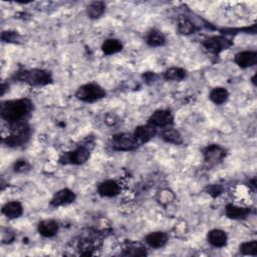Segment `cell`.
I'll return each instance as SVG.
<instances>
[{
    "label": "cell",
    "mask_w": 257,
    "mask_h": 257,
    "mask_svg": "<svg viewBox=\"0 0 257 257\" xmlns=\"http://www.w3.org/2000/svg\"><path fill=\"white\" fill-rule=\"evenodd\" d=\"M33 110V102L28 98L5 100L0 105L1 118L10 123L26 120Z\"/></svg>",
    "instance_id": "1"
},
{
    "label": "cell",
    "mask_w": 257,
    "mask_h": 257,
    "mask_svg": "<svg viewBox=\"0 0 257 257\" xmlns=\"http://www.w3.org/2000/svg\"><path fill=\"white\" fill-rule=\"evenodd\" d=\"M14 78L31 86H44L53 81L52 74L48 70L40 68L19 70L14 74Z\"/></svg>",
    "instance_id": "2"
},
{
    "label": "cell",
    "mask_w": 257,
    "mask_h": 257,
    "mask_svg": "<svg viewBox=\"0 0 257 257\" xmlns=\"http://www.w3.org/2000/svg\"><path fill=\"white\" fill-rule=\"evenodd\" d=\"M105 95L104 88L95 82L85 83L79 86L75 92L76 98L84 102H94L105 97Z\"/></svg>",
    "instance_id": "3"
},
{
    "label": "cell",
    "mask_w": 257,
    "mask_h": 257,
    "mask_svg": "<svg viewBox=\"0 0 257 257\" xmlns=\"http://www.w3.org/2000/svg\"><path fill=\"white\" fill-rule=\"evenodd\" d=\"M141 144L135 138L134 134H116L113 135L109 141V146L112 150L117 152H128L136 150Z\"/></svg>",
    "instance_id": "4"
},
{
    "label": "cell",
    "mask_w": 257,
    "mask_h": 257,
    "mask_svg": "<svg viewBox=\"0 0 257 257\" xmlns=\"http://www.w3.org/2000/svg\"><path fill=\"white\" fill-rule=\"evenodd\" d=\"M89 157V149L81 146L73 151L63 153L59 157V163L62 165H82L88 161Z\"/></svg>",
    "instance_id": "5"
},
{
    "label": "cell",
    "mask_w": 257,
    "mask_h": 257,
    "mask_svg": "<svg viewBox=\"0 0 257 257\" xmlns=\"http://www.w3.org/2000/svg\"><path fill=\"white\" fill-rule=\"evenodd\" d=\"M204 47L211 53L218 54L232 45V41L225 36H212L204 40Z\"/></svg>",
    "instance_id": "6"
},
{
    "label": "cell",
    "mask_w": 257,
    "mask_h": 257,
    "mask_svg": "<svg viewBox=\"0 0 257 257\" xmlns=\"http://www.w3.org/2000/svg\"><path fill=\"white\" fill-rule=\"evenodd\" d=\"M174 122V115L169 109H158L149 117L148 123L156 127H168Z\"/></svg>",
    "instance_id": "7"
},
{
    "label": "cell",
    "mask_w": 257,
    "mask_h": 257,
    "mask_svg": "<svg viewBox=\"0 0 257 257\" xmlns=\"http://www.w3.org/2000/svg\"><path fill=\"white\" fill-rule=\"evenodd\" d=\"M76 199V195L75 193L67 188L61 189L59 191H57L56 193H54V195L52 196L51 200H50V205L54 208L60 207V206H65L68 204H71L75 201Z\"/></svg>",
    "instance_id": "8"
},
{
    "label": "cell",
    "mask_w": 257,
    "mask_h": 257,
    "mask_svg": "<svg viewBox=\"0 0 257 257\" xmlns=\"http://www.w3.org/2000/svg\"><path fill=\"white\" fill-rule=\"evenodd\" d=\"M234 62L241 68H248L257 63V52L252 50H244L235 54Z\"/></svg>",
    "instance_id": "9"
},
{
    "label": "cell",
    "mask_w": 257,
    "mask_h": 257,
    "mask_svg": "<svg viewBox=\"0 0 257 257\" xmlns=\"http://www.w3.org/2000/svg\"><path fill=\"white\" fill-rule=\"evenodd\" d=\"M157 134H158L157 127L152 125V124H150V123L142 124V125L137 126L135 128V132H134L135 138L138 140V142L141 145L151 141L153 138L156 137Z\"/></svg>",
    "instance_id": "10"
},
{
    "label": "cell",
    "mask_w": 257,
    "mask_h": 257,
    "mask_svg": "<svg viewBox=\"0 0 257 257\" xmlns=\"http://www.w3.org/2000/svg\"><path fill=\"white\" fill-rule=\"evenodd\" d=\"M97 193L101 197L111 198L120 193V185L114 180H105L98 184Z\"/></svg>",
    "instance_id": "11"
},
{
    "label": "cell",
    "mask_w": 257,
    "mask_h": 257,
    "mask_svg": "<svg viewBox=\"0 0 257 257\" xmlns=\"http://www.w3.org/2000/svg\"><path fill=\"white\" fill-rule=\"evenodd\" d=\"M203 155L207 163L217 164L224 159L226 152L223 148H221L218 145H210L204 149Z\"/></svg>",
    "instance_id": "12"
},
{
    "label": "cell",
    "mask_w": 257,
    "mask_h": 257,
    "mask_svg": "<svg viewBox=\"0 0 257 257\" xmlns=\"http://www.w3.org/2000/svg\"><path fill=\"white\" fill-rule=\"evenodd\" d=\"M59 225L55 220L52 219H45L38 223L37 231L38 233L46 238L53 237L58 232Z\"/></svg>",
    "instance_id": "13"
},
{
    "label": "cell",
    "mask_w": 257,
    "mask_h": 257,
    "mask_svg": "<svg viewBox=\"0 0 257 257\" xmlns=\"http://www.w3.org/2000/svg\"><path fill=\"white\" fill-rule=\"evenodd\" d=\"M207 241L210 245L216 248H222L228 243V236L221 229H213L207 234Z\"/></svg>",
    "instance_id": "14"
},
{
    "label": "cell",
    "mask_w": 257,
    "mask_h": 257,
    "mask_svg": "<svg viewBox=\"0 0 257 257\" xmlns=\"http://www.w3.org/2000/svg\"><path fill=\"white\" fill-rule=\"evenodd\" d=\"M168 240V234L163 231L151 232L145 237V242L152 248H162L167 244Z\"/></svg>",
    "instance_id": "15"
},
{
    "label": "cell",
    "mask_w": 257,
    "mask_h": 257,
    "mask_svg": "<svg viewBox=\"0 0 257 257\" xmlns=\"http://www.w3.org/2000/svg\"><path fill=\"white\" fill-rule=\"evenodd\" d=\"M1 212L8 219H16L23 214V206L18 201H10L3 205Z\"/></svg>",
    "instance_id": "16"
},
{
    "label": "cell",
    "mask_w": 257,
    "mask_h": 257,
    "mask_svg": "<svg viewBox=\"0 0 257 257\" xmlns=\"http://www.w3.org/2000/svg\"><path fill=\"white\" fill-rule=\"evenodd\" d=\"M225 214L229 219L241 220L248 217L250 214V209L246 207H240L234 204H227L225 208Z\"/></svg>",
    "instance_id": "17"
},
{
    "label": "cell",
    "mask_w": 257,
    "mask_h": 257,
    "mask_svg": "<svg viewBox=\"0 0 257 257\" xmlns=\"http://www.w3.org/2000/svg\"><path fill=\"white\" fill-rule=\"evenodd\" d=\"M146 42L152 47L163 46L166 43V36L158 29H151L146 35Z\"/></svg>",
    "instance_id": "18"
},
{
    "label": "cell",
    "mask_w": 257,
    "mask_h": 257,
    "mask_svg": "<svg viewBox=\"0 0 257 257\" xmlns=\"http://www.w3.org/2000/svg\"><path fill=\"white\" fill-rule=\"evenodd\" d=\"M160 136L166 143H170V144H174V145H180L183 143V138H182V135L180 134V132L173 127H170V126L165 127L161 132Z\"/></svg>",
    "instance_id": "19"
},
{
    "label": "cell",
    "mask_w": 257,
    "mask_h": 257,
    "mask_svg": "<svg viewBox=\"0 0 257 257\" xmlns=\"http://www.w3.org/2000/svg\"><path fill=\"white\" fill-rule=\"evenodd\" d=\"M122 49V43L116 38L105 39L101 44V50L105 55H111L119 52Z\"/></svg>",
    "instance_id": "20"
},
{
    "label": "cell",
    "mask_w": 257,
    "mask_h": 257,
    "mask_svg": "<svg viewBox=\"0 0 257 257\" xmlns=\"http://www.w3.org/2000/svg\"><path fill=\"white\" fill-rule=\"evenodd\" d=\"M228 97H229L228 90L221 86L214 87L209 93L210 100L215 104H223L224 102L227 101Z\"/></svg>",
    "instance_id": "21"
},
{
    "label": "cell",
    "mask_w": 257,
    "mask_h": 257,
    "mask_svg": "<svg viewBox=\"0 0 257 257\" xmlns=\"http://www.w3.org/2000/svg\"><path fill=\"white\" fill-rule=\"evenodd\" d=\"M187 76V71L181 67H170L164 72V78L170 81H181Z\"/></svg>",
    "instance_id": "22"
},
{
    "label": "cell",
    "mask_w": 257,
    "mask_h": 257,
    "mask_svg": "<svg viewBox=\"0 0 257 257\" xmlns=\"http://www.w3.org/2000/svg\"><path fill=\"white\" fill-rule=\"evenodd\" d=\"M105 11V4L101 1H94L91 2L87 8H86V13L87 16L90 19H97L99 18Z\"/></svg>",
    "instance_id": "23"
},
{
    "label": "cell",
    "mask_w": 257,
    "mask_h": 257,
    "mask_svg": "<svg viewBox=\"0 0 257 257\" xmlns=\"http://www.w3.org/2000/svg\"><path fill=\"white\" fill-rule=\"evenodd\" d=\"M195 29H196V27H195L194 23L191 20H189L188 18L182 16L178 19V30L181 34L190 35L195 32Z\"/></svg>",
    "instance_id": "24"
},
{
    "label": "cell",
    "mask_w": 257,
    "mask_h": 257,
    "mask_svg": "<svg viewBox=\"0 0 257 257\" xmlns=\"http://www.w3.org/2000/svg\"><path fill=\"white\" fill-rule=\"evenodd\" d=\"M240 253L243 255H250V256H256L257 255V241L251 240L246 241L240 244L239 246Z\"/></svg>",
    "instance_id": "25"
},
{
    "label": "cell",
    "mask_w": 257,
    "mask_h": 257,
    "mask_svg": "<svg viewBox=\"0 0 257 257\" xmlns=\"http://www.w3.org/2000/svg\"><path fill=\"white\" fill-rule=\"evenodd\" d=\"M122 255L125 256H144L147 255V252L144 247L141 246H128L124 249V252Z\"/></svg>",
    "instance_id": "26"
},
{
    "label": "cell",
    "mask_w": 257,
    "mask_h": 257,
    "mask_svg": "<svg viewBox=\"0 0 257 257\" xmlns=\"http://www.w3.org/2000/svg\"><path fill=\"white\" fill-rule=\"evenodd\" d=\"M30 168L28 162L26 160H18L15 162L14 164V171L17 172V173H24L26 171H28Z\"/></svg>",
    "instance_id": "27"
},
{
    "label": "cell",
    "mask_w": 257,
    "mask_h": 257,
    "mask_svg": "<svg viewBox=\"0 0 257 257\" xmlns=\"http://www.w3.org/2000/svg\"><path fill=\"white\" fill-rule=\"evenodd\" d=\"M2 40L6 42H16L19 39V34L16 31H3Z\"/></svg>",
    "instance_id": "28"
},
{
    "label": "cell",
    "mask_w": 257,
    "mask_h": 257,
    "mask_svg": "<svg viewBox=\"0 0 257 257\" xmlns=\"http://www.w3.org/2000/svg\"><path fill=\"white\" fill-rule=\"evenodd\" d=\"M208 192H209V194H211V195H212L213 193H215L214 196H217V195H219V194L221 193V189H220L218 186L213 185V186H211V187L209 188Z\"/></svg>",
    "instance_id": "29"
}]
</instances>
